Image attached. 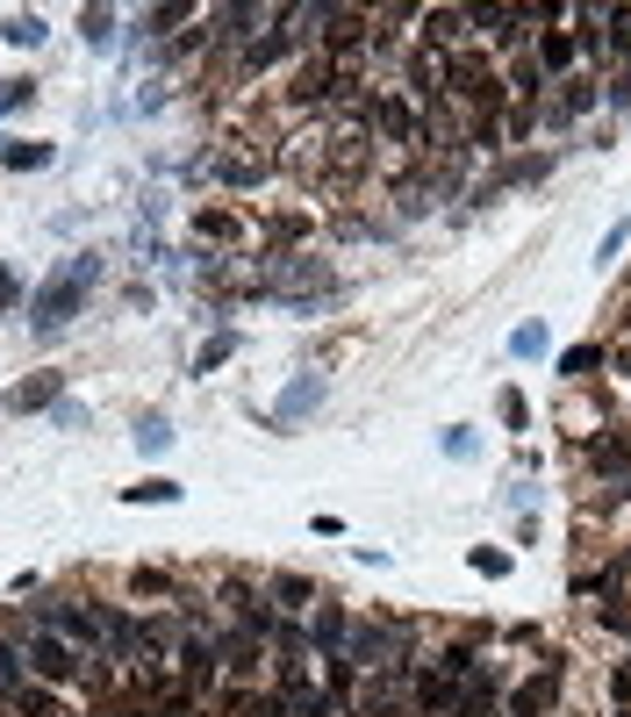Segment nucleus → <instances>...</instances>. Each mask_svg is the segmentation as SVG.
<instances>
[{"label":"nucleus","mask_w":631,"mask_h":717,"mask_svg":"<svg viewBox=\"0 0 631 717\" xmlns=\"http://www.w3.org/2000/svg\"><path fill=\"white\" fill-rule=\"evenodd\" d=\"M80 29H86V44H108V36H116V15H108V8H86Z\"/></svg>","instance_id":"nucleus-30"},{"label":"nucleus","mask_w":631,"mask_h":717,"mask_svg":"<svg viewBox=\"0 0 631 717\" xmlns=\"http://www.w3.org/2000/svg\"><path fill=\"white\" fill-rule=\"evenodd\" d=\"M603 366V344H574V352H560V374L567 380H588Z\"/></svg>","instance_id":"nucleus-22"},{"label":"nucleus","mask_w":631,"mask_h":717,"mask_svg":"<svg viewBox=\"0 0 631 717\" xmlns=\"http://www.w3.org/2000/svg\"><path fill=\"white\" fill-rule=\"evenodd\" d=\"M502 424L524 430V394H517V388H502Z\"/></svg>","instance_id":"nucleus-36"},{"label":"nucleus","mask_w":631,"mask_h":717,"mask_svg":"<svg viewBox=\"0 0 631 717\" xmlns=\"http://www.w3.org/2000/svg\"><path fill=\"white\" fill-rule=\"evenodd\" d=\"M596 108V86L588 80H567V94H560V108H553V122H574V116H588Z\"/></svg>","instance_id":"nucleus-19"},{"label":"nucleus","mask_w":631,"mask_h":717,"mask_svg":"<svg viewBox=\"0 0 631 717\" xmlns=\"http://www.w3.org/2000/svg\"><path fill=\"white\" fill-rule=\"evenodd\" d=\"M180 675H187V689H216V675H222V646L208 632H180Z\"/></svg>","instance_id":"nucleus-7"},{"label":"nucleus","mask_w":631,"mask_h":717,"mask_svg":"<svg viewBox=\"0 0 631 717\" xmlns=\"http://www.w3.org/2000/svg\"><path fill=\"white\" fill-rule=\"evenodd\" d=\"M29 308V294H22V274H15V266H0V316H8V308Z\"/></svg>","instance_id":"nucleus-32"},{"label":"nucleus","mask_w":631,"mask_h":717,"mask_svg":"<svg viewBox=\"0 0 631 717\" xmlns=\"http://www.w3.org/2000/svg\"><path fill=\"white\" fill-rule=\"evenodd\" d=\"M553 703H560V667H538V675H524L510 696V717H546Z\"/></svg>","instance_id":"nucleus-9"},{"label":"nucleus","mask_w":631,"mask_h":717,"mask_svg":"<svg viewBox=\"0 0 631 717\" xmlns=\"http://www.w3.org/2000/svg\"><path fill=\"white\" fill-rule=\"evenodd\" d=\"M280 51H288V29H274V36H252V44H244V72H266Z\"/></svg>","instance_id":"nucleus-18"},{"label":"nucleus","mask_w":631,"mask_h":717,"mask_svg":"<svg viewBox=\"0 0 631 717\" xmlns=\"http://www.w3.org/2000/svg\"><path fill=\"white\" fill-rule=\"evenodd\" d=\"M324 394H330V380H324V374H294L288 388H280V402L266 410V430H302L308 416L324 410Z\"/></svg>","instance_id":"nucleus-5"},{"label":"nucleus","mask_w":631,"mask_h":717,"mask_svg":"<svg viewBox=\"0 0 631 717\" xmlns=\"http://www.w3.org/2000/svg\"><path fill=\"white\" fill-rule=\"evenodd\" d=\"M445 86L474 108V122H502V94H510V86L495 80V65L481 51H452V58H445Z\"/></svg>","instance_id":"nucleus-2"},{"label":"nucleus","mask_w":631,"mask_h":717,"mask_svg":"<svg viewBox=\"0 0 631 717\" xmlns=\"http://www.w3.org/2000/svg\"><path fill=\"white\" fill-rule=\"evenodd\" d=\"M8 44H15V51H36V44H44V15H8Z\"/></svg>","instance_id":"nucleus-23"},{"label":"nucleus","mask_w":631,"mask_h":717,"mask_svg":"<svg viewBox=\"0 0 631 717\" xmlns=\"http://www.w3.org/2000/svg\"><path fill=\"white\" fill-rule=\"evenodd\" d=\"M274 603H288V610L302 617V610H316L324 596H316V581H302V574H274Z\"/></svg>","instance_id":"nucleus-16"},{"label":"nucleus","mask_w":631,"mask_h":717,"mask_svg":"<svg viewBox=\"0 0 631 717\" xmlns=\"http://www.w3.org/2000/svg\"><path fill=\"white\" fill-rule=\"evenodd\" d=\"M130 502H180V481H144V488H122Z\"/></svg>","instance_id":"nucleus-29"},{"label":"nucleus","mask_w":631,"mask_h":717,"mask_svg":"<svg viewBox=\"0 0 631 717\" xmlns=\"http://www.w3.org/2000/svg\"><path fill=\"white\" fill-rule=\"evenodd\" d=\"M495 696H502V675H495V667H481L474 682L460 689V703H452V717H488V710H495Z\"/></svg>","instance_id":"nucleus-12"},{"label":"nucleus","mask_w":631,"mask_h":717,"mask_svg":"<svg viewBox=\"0 0 631 717\" xmlns=\"http://www.w3.org/2000/svg\"><path fill=\"white\" fill-rule=\"evenodd\" d=\"M617 696H631V660H624V667H617Z\"/></svg>","instance_id":"nucleus-39"},{"label":"nucleus","mask_w":631,"mask_h":717,"mask_svg":"<svg viewBox=\"0 0 631 717\" xmlns=\"http://www.w3.org/2000/svg\"><path fill=\"white\" fill-rule=\"evenodd\" d=\"M0 166H15V172H44V166H51V144H8V151H0Z\"/></svg>","instance_id":"nucleus-21"},{"label":"nucleus","mask_w":631,"mask_h":717,"mask_svg":"<svg viewBox=\"0 0 631 717\" xmlns=\"http://www.w3.org/2000/svg\"><path fill=\"white\" fill-rule=\"evenodd\" d=\"M230 352H238V338H230V330H222V338H208V344H202V358H194V374H216Z\"/></svg>","instance_id":"nucleus-27"},{"label":"nucleus","mask_w":631,"mask_h":717,"mask_svg":"<svg viewBox=\"0 0 631 717\" xmlns=\"http://www.w3.org/2000/svg\"><path fill=\"white\" fill-rule=\"evenodd\" d=\"M94 280H101V258H94V252H72L65 266H58V274H51L44 288L29 294V308H22V324H29V330H44V338H58V330H65L72 316L86 308V294H94Z\"/></svg>","instance_id":"nucleus-1"},{"label":"nucleus","mask_w":631,"mask_h":717,"mask_svg":"<svg viewBox=\"0 0 631 717\" xmlns=\"http://www.w3.org/2000/svg\"><path fill=\"white\" fill-rule=\"evenodd\" d=\"M130 588H137V596H180V581H172L166 567H137V574H130Z\"/></svg>","instance_id":"nucleus-24"},{"label":"nucleus","mask_w":631,"mask_h":717,"mask_svg":"<svg viewBox=\"0 0 631 717\" xmlns=\"http://www.w3.org/2000/svg\"><path fill=\"white\" fill-rule=\"evenodd\" d=\"M510 352H517V358H538V352H546V324H524V330L510 338Z\"/></svg>","instance_id":"nucleus-31"},{"label":"nucleus","mask_w":631,"mask_h":717,"mask_svg":"<svg viewBox=\"0 0 631 717\" xmlns=\"http://www.w3.org/2000/svg\"><path fill=\"white\" fill-rule=\"evenodd\" d=\"M15 646L29 653V675H36V682H51V689H72V682L86 675V653H80V646H65L51 624H22Z\"/></svg>","instance_id":"nucleus-3"},{"label":"nucleus","mask_w":631,"mask_h":717,"mask_svg":"<svg viewBox=\"0 0 631 717\" xmlns=\"http://www.w3.org/2000/svg\"><path fill=\"white\" fill-rule=\"evenodd\" d=\"M65 402V374H29L8 388V416H29V410H58Z\"/></svg>","instance_id":"nucleus-8"},{"label":"nucleus","mask_w":631,"mask_h":717,"mask_svg":"<svg viewBox=\"0 0 631 717\" xmlns=\"http://www.w3.org/2000/svg\"><path fill=\"white\" fill-rule=\"evenodd\" d=\"M624 238H631V222H617L610 238H603V252H596V266H610V258H617V252H624Z\"/></svg>","instance_id":"nucleus-38"},{"label":"nucleus","mask_w":631,"mask_h":717,"mask_svg":"<svg viewBox=\"0 0 631 717\" xmlns=\"http://www.w3.org/2000/svg\"><path fill=\"white\" fill-rule=\"evenodd\" d=\"M22 682H29V653H22L15 639H0V696H15Z\"/></svg>","instance_id":"nucleus-17"},{"label":"nucleus","mask_w":631,"mask_h":717,"mask_svg":"<svg viewBox=\"0 0 631 717\" xmlns=\"http://www.w3.org/2000/svg\"><path fill=\"white\" fill-rule=\"evenodd\" d=\"M430 675H438V682H445V689H460V682H474V675H481V646H474V639H452V646H445V653H438V667H430Z\"/></svg>","instance_id":"nucleus-11"},{"label":"nucleus","mask_w":631,"mask_h":717,"mask_svg":"<svg viewBox=\"0 0 631 717\" xmlns=\"http://www.w3.org/2000/svg\"><path fill=\"white\" fill-rule=\"evenodd\" d=\"M222 180H230V187H252V180H266V158H230Z\"/></svg>","instance_id":"nucleus-28"},{"label":"nucleus","mask_w":631,"mask_h":717,"mask_svg":"<svg viewBox=\"0 0 631 717\" xmlns=\"http://www.w3.org/2000/svg\"><path fill=\"white\" fill-rule=\"evenodd\" d=\"M194 8H151V15H144V29H172V22H187Z\"/></svg>","instance_id":"nucleus-37"},{"label":"nucleus","mask_w":631,"mask_h":717,"mask_svg":"<svg viewBox=\"0 0 631 717\" xmlns=\"http://www.w3.org/2000/svg\"><path fill=\"white\" fill-rule=\"evenodd\" d=\"M574 51H581L574 36L546 29V36H538V44H531V65H538V72H567V65H574Z\"/></svg>","instance_id":"nucleus-14"},{"label":"nucleus","mask_w":631,"mask_h":717,"mask_svg":"<svg viewBox=\"0 0 631 717\" xmlns=\"http://www.w3.org/2000/svg\"><path fill=\"white\" fill-rule=\"evenodd\" d=\"M29 101V80H0V116H8V108H22Z\"/></svg>","instance_id":"nucleus-35"},{"label":"nucleus","mask_w":631,"mask_h":717,"mask_svg":"<svg viewBox=\"0 0 631 717\" xmlns=\"http://www.w3.org/2000/svg\"><path fill=\"white\" fill-rule=\"evenodd\" d=\"M445 460H474V430H445Z\"/></svg>","instance_id":"nucleus-34"},{"label":"nucleus","mask_w":631,"mask_h":717,"mask_svg":"<svg viewBox=\"0 0 631 717\" xmlns=\"http://www.w3.org/2000/svg\"><path fill=\"white\" fill-rule=\"evenodd\" d=\"M8 703H15L22 717H72L65 703L51 696V682H36V675H29V682H22V689H15V696H8Z\"/></svg>","instance_id":"nucleus-13"},{"label":"nucleus","mask_w":631,"mask_h":717,"mask_svg":"<svg viewBox=\"0 0 631 717\" xmlns=\"http://www.w3.org/2000/svg\"><path fill=\"white\" fill-rule=\"evenodd\" d=\"M424 29L438 36V44H452V36H466V29H474V15H460V8H430V15H424Z\"/></svg>","instance_id":"nucleus-20"},{"label":"nucleus","mask_w":631,"mask_h":717,"mask_svg":"<svg viewBox=\"0 0 631 717\" xmlns=\"http://www.w3.org/2000/svg\"><path fill=\"white\" fill-rule=\"evenodd\" d=\"M588 466H596V474H610L617 488H624V466H631L624 438H596V445H588Z\"/></svg>","instance_id":"nucleus-15"},{"label":"nucleus","mask_w":631,"mask_h":717,"mask_svg":"<svg viewBox=\"0 0 631 717\" xmlns=\"http://www.w3.org/2000/svg\"><path fill=\"white\" fill-rule=\"evenodd\" d=\"M101 639H108V660H158L151 653V632L122 603H101Z\"/></svg>","instance_id":"nucleus-6"},{"label":"nucleus","mask_w":631,"mask_h":717,"mask_svg":"<svg viewBox=\"0 0 631 717\" xmlns=\"http://www.w3.org/2000/svg\"><path fill=\"white\" fill-rule=\"evenodd\" d=\"M344 632H352V617H344L330 596L308 610V646H316V653H344Z\"/></svg>","instance_id":"nucleus-10"},{"label":"nucleus","mask_w":631,"mask_h":717,"mask_svg":"<svg viewBox=\"0 0 631 717\" xmlns=\"http://www.w3.org/2000/svg\"><path fill=\"white\" fill-rule=\"evenodd\" d=\"M36 624H51L65 646H80L86 660H108V639H101V603H72V596H51L36 610Z\"/></svg>","instance_id":"nucleus-4"},{"label":"nucleus","mask_w":631,"mask_h":717,"mask_svg":"<svg viewBox=\"0 0 631 717\" xmlns=\"http://www.w3.org/2000/svg\"><path fill=\"white\" fill-rule=\"evenodd\" d=\"M466 560H474V574H495V581L510 574V552H488V546H474Z\"/></svg>","instance_id":"nucleus-33"},{"label":"nucleus","mask_w":631,"mask_h":717,"mask_svg":"<svg viewBox=\"0 0 631 717\" xmlns=\"http://www.w3.org/2000/svg\"><path fill=\"white\" fill-rule=\"evenodd\" d=\"M238 717H288V696H230Z\"/></svg>","instance_id":"nucleus-26"},{"label":"nucleus","mask_w":631,"mask_h":717,"mask_svg":"<svg viewBox=\"0 0 631 717\" xmlns=\"http://www.w3.org/2000/svg\"><path fill=\"white\" fill-rule=\"evenodd\" d=\"M166 445H172V424H166V416H137V452H166Z\"/></svg>","instance_id":"nucleus-25"}]
</instances>
